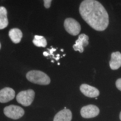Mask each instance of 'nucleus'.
<instances>
[{
    "label": "nucleus",
    "mask_w": 121,
    "mask_h": 121,
    "mask_svg": "<svg viewBox=\"0 0 121 121\" xmlns=\"http://www.w3.org/2000/svg\"><path fill=\"white\" fill-rule=\"evenodd\" d=\"M79 12L84 21L96 31H104L109 25L108 13L104 6L97 1H83L79 6Z\"/></svg>",
    "instance_id": "obj_1"
},
{
    "label": "nucleus",
    "mask_w": 121,
    "mask_h": 121,
    "mask_svg": "<svg viewBox=\"0 0 121 121\" xmlns=\"http://www.w3.org/2000/svg\"><path fill=\"white\" fill-rule=\"evenodd\" d=\"M27 79L30 82L41 85H47L51 82L50 77L43 72L36 70L30 71L26 75Z\"/></svg>",
    "instance_id": "obj_2"
},
{
    "label": "nucleus",
    "mask_w": 121,
    "mask_h": 121,
    "mask_svg": "<svg viewBox=\"0 0 121 121\" xmlns=\"http://www.w3.org/2000/svg\"><path fill=\"white\" fill-rule=\"evenodd\" d=\"M35 91L32 89L22 91L17 94L16 100L18 103L25 107L29 106L32 103L35 97Z\"/></svg>",
    "instance_id": "obj_3"
},
{
    "label": "nucleus",
    "mask_w": 121,
    "mask_h": 121,
    "mask_svg": "<svg viewBox=\"0 0 121 121\" xmlns=\"http://www.w3.org/2000/svg\"><path fill=\"white\" fill-rule=\"evenodd\" d=\"M4 112L5 115L8 117L17 120L23 116L25 111L21 107L11 105L5 107L4 110Z\"/></svg>",
    "instance_id": "obj_4"
},
{
    "label": "nucleus",
    "mask_w": 121,
    "mask_h": 121,
    "mask_svg": "<svg viewBox=\"0 0 121 121\" xmlns=\"http://www.w3.org/2000/svg\"><path fill=\"white\" fill-rule=\"evenodd\" d=\"M64 25L65 30L72 35H77L81 31V27L80 24L73 18L66 19L64 21Z\"/></svg>",
    "instance_id": "obj_5"
},
{
    "label": "nucleus",
    "mask_w": 121,
    "mask_h": 121,
    "mask_svg": "<svg viewBox=\"0 0 121 121\" xmlns=\"http://www.w3.org/2000/svg\"><path fill=\"white\" fill-rule=\"evenodd\" d=\"M99 113V110L98 107L92 104L83 107L80 110L81 115L85 118L95 117L98 116Z\"/></svg>",
    "instance_id": "obj_6"
},
{
    "label": "nucleus",
    "mask_w": 121,
    "mask_h": 121,
    "mask_svg": "<svg viewBox=\"0 0 121 121\" xmlns=\"http://www.w3.org/2000/svg\"><path fill=\"white\" fill-rule=\"evenodd\" d=\"M15 92L12 88L6 87L0 91V102L6 103L13 100L15 98Z\"/></svg>",
    "instance_id": "obj_7"
},
{
    "label": "nucleus",
    "mask_w": 121,
    "mask_h": 121,
    "mask_svg": "<svg viewBox=\"0 0 121 121\" xmlns=\"http://www.w3.org/2000/svg\"><path fill=\"white\" fill-rule=\"evenodd\" d=\"M89 37L84 34H80L79 35L78 40L75 41V44L73 47L75 51H79L82 53L84 51V47H86L89 44Z\"/></svg>",
    "instance_id": "obj_8"
},
{
    "label": "nucleus",
    "mask_w": 121,
    "mask_h": 121,
    "mask_svg": "<svg viewBox=\"0 0 121 121\" xmlns=\"http://www.w3.org/2000/svg\"><path fill=\"white\" fill-rule=\"evenodd\" d=\"M80 90L84 95L88 97L95 98L99 95V91L98 89L88 84H82L80 86Z\"/></svg>",
    "instance_id": "obj_9"
},
{
    "label": "nucleus",
    "mask_w": 121,
    "mask_h": 121,
    "mask_svg": "<svg viewBox=\"0 0 121 121\" xmlns=\"http://www.w3.org/2000/svg\"><path fill=\"white\" fill-rule=\"evenodd\" d=\"M72 113L68 109L60 111L54 117V121H70L72 119Z\"/></svg>",
    "instance_id": "obj_10"
},
{
    "label": "nucleus",
    "mask_w": 121,
    "mask_h": 121,
    "mask_svg": "<svg viewBox=\"0 0 121 121\" xmlns=\"http://www.w3.org/2000/svg\"><path fill=\"white\" fill-rule=\"evenodd\" d=\"M110 68L113 70L119 69L121 66V54L119 52H113L111 55L109 62Z\"/></svg>",
    "instance_id": "obj_11"
},
{
    "label": "nucleus",
    "mask_w": 121,
    "mask_h": 121,
    "mask_svg": "<svg viewBox=\"0 0 121 121\" xmlns=\"http://www.w3.org/2000/svg\"><path fill=\"white\" fill-rule=\"evenodd\" d=\"M9 36L13 43L17 44L21 41L23 36V33L19 29L13 28L9 32Z\"/></svg>",
    "instance_id": "obj_12"
},
{
    "label": "nucleus",
    "mask_w": 121,
    "mask_h": 121,
    "mask_svg": "<svg viewBox=\"0 0 121 121\" xmlns=\"http://www.w3.org/2000/svg\"><path fill=\"white\" fill-rule=\"evenodd\" d=\"M8 24L7 10L5 7L1 6L0 7V29L7 27Z\"/></svg>",
    "instance_id": "obj_13"
},
{
    "label": "nucleus",
    "mask_w": 121,
    "mask_h": 121,
    "mask_svg": "<svg viewBox=\"0 0 121 121\" xmlns=\"http://www.w3.org/2000/svg\"><path fill=\"white\" fill-rule=\"evenodd\" d=\"M34 45L39 47L45 48L47 45V42L43 36L36 35L33 40Z\"/></svg>",
    "instance_id": "obj_14"
},
{
    "label": "nucleus",
    "mask_w": 121,
    "mask_h": 121,
    "mask_svg": "<svg viewBox=\"0 0 121 121\" xmlns=\"http://www.w3.org/2000/svg\"><path fill=\"white\" fill-rule=\"evenodd\" d=\"M44 6L47 9H48L51 7V4L52 1V0H44Z\"/></svg>",
    "instance_id": "obj_15"
},
{
    "label": "nucleus",
    "mask_w": 121,
    "mask_h": 121,
    "mask_svg": "<svg viewBox=\"0 0 121 121\" xmlns=\"http://www.w3.org/2000/svg\"><path fill=\"white\" fill-rule=\"evenodd\" d=\"M116 86L119 90L121 91V78L118 79L116 82Z\"/></svg>",
    "instance_id": "obj_16"
},
{
    "label": "nucleus",
    "mask_w": 121,
    "mask_h": 121,
    "mask_svg": "<svg viewBox=\"0 0 121 121\" xmlns=\"http://www.w3.org/2000/svg\"><path fill=\"white\" fill-rule=\"evenodd\" d=\"M48 50L50 51V55H53V56H54V55L53 54V52H54L55 51H56V49H54L52 48L51 49H49V48H47Z\"/></svg>",
    "instance_id": "obj_17"
},
{
    "label": "nucleus",
    "mask_w": 121,
    "mask_h": 121,
    "mask_svg": "<svg viewBox=\"0 0 121 121\" xmlns=\"http://www.w3.org/2000/svg\"><path fill=\"white\" fill-rule=\"evenodd\" d=\"M43 55L45 56H48V55H50V54L48 53V52H43Z\"/></svg>",
    "instance_id": "obj_18"
},
{
    "label": "nucleus",
    "mask_w": 121,
    "mask_h": 121,
    "mask_svg": "<svg viewBox=\"0 0 121 121\" xmlns=\"http://www.w3.org/2000/svg\"><path fill=\"white\" fill-rule=\"evenodd\" d=\"M52 58H54L56 60V61L58 60H59V59L60 58L59 57H56V58H55V57H54V56L52 57Z\"/></svg>",
    "instance_id": "obj_19"
},
{
    "label": "nucleus",
    "mask_w": 121,
    "mask_h": 121,
    "mask_svg": "<svg viewBox=\"0 0 121 121\" xmlns=\"http://www.w3.org/2000/svg\"><path fill=\"white\" fill-rule=\"evenodd\" d=\"M119 118H120V120L121 121V112H120V115H119Z\"/></svg>",
    "instance_id": "obj_20"
},
{
    "label": "nucleus",
    "mask_w": 121,
    "mask_h": 121,
    "mask_svg": "<svg viewBox=\"0 0 121 121\" xmlns=\"http://www.w3.org/2000/svg\"><path fill=\"white\" fill-rule=\"evenodd\" d=\"M56 56H58V57H59V56H60V55L59 54H57V55H56Z\"/></svg>",
    "instance_id": "obj_21"
},
{
    "label": "nucleus",
    "mask_w": 121,
    "mask_h": 121,
    "mask_svg": "<svg viewBox=\"0 0 121 121\" xmlns=\"http://www.w3.org/2000/svg\"><path fill=\"white\" fill-rule=\"evenodd\" d=\"M60 51H61L62 52H63L64 51V50H63V49H61V50H60Z\"/></svg>",
    "instance_id": "obj_22"
},
{
    "label": "nucleus",
    "mask_w": 121,
    "mask_h": 121,
    "mask_svg": "<svg viewBox=\"0 0 121 121\" xmlns=\"http://www.w3.org/2000/svg\"><path fill=\"white\" fill-rule=\"evenodd\" d=\"M1 44L0 43V49H1Z\"/></svg>",
    "instance_id": "obj_23"
},
{
    "label": "nucleus",
    "mask_w": 121,
    "mask_h": 121,
    "mask_svg": "<svg viewBox=\"0 0 121 121\" xmlns=\"http://www.w3.org/2000/svg\"><path fill=\"white\" fill-rule=\"evenodd\" d=\"M51 62H52L54 63V61L53 60H51Z\"/></svg>",
    "instance_id": "obj_24"
},
{
    "label": "nucleus",
    "mask_w": 121,
    "mask_h": 121,
    "mask_svg": "<svg viewBox=\"0 0 121 121\" xmlns=\"http://www.w3.org/2000/svg\"><path fill=\"white\" fill-rule=\"evenodd\" d=\"M58 65H60V63H58Z\"/></svg>",
    "instance_id": "obj_25"
},
{
    "label": "nucleus",
    "mask_w": 121,
    "mask_h": 121,
    "mask_svg": "<svg viewBox=\"0 0 121 121\" xmlns=\"http://www.w3.org/2000/svg\"><path fill=\"white\" fill-rule=\"evenodd\" d=\"M65 55H63V56H65Z\"/></svg>",
    "instance_id": "obj_26"
},
{
    "label": "nucleus",
    "mask_w": 121,
    "mask_h": 121,
    "mask_svg": "<svg viewBox=\"0 0 121 121\" xmlns=\"http://www.w3.org/2000/svg\"><path fill=\"white\" fill-rule=\"evenodd\" d=\"M95 99H97V98H95Z\"/></svg>",
    "instance_id": "obj_27"
},
{
    "label": "nucleus",
    "mask_w": 121,
    "mask_h": 121,
    "mask_svg": "<svg viewBox=\"0 0 121 121\" xmlns=\"http://www.w3.org/2000/svg\"><path fill=\"white\" fill-rule=\"evenodd\" d=\"M66 107H65V109H66Z\"/></svg>",
    "instance_id": "obj_28"
}]
</instances>
